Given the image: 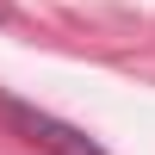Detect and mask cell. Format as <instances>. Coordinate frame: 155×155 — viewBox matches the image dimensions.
I'll return each mask as SVG.
<instances>
[{
  "instance_id": "6da1fadb",
  "label": "cell",
  "mask_w": 155,
  "mask_h": 155,
  "mask_svg": "<svg viewBox=\"0 0 155 155\" xmlns=\"http://www.w3.org/2000/svg\"><path fill=\"white\" fill-rule=\"evenodd\" d=\"M0 118H12L31 143H44L50 155H106L93 143L87 130H74V124H62V118H50V112H37V106H19L12 93H0Z\"/></svg>"
}]
</instances>
